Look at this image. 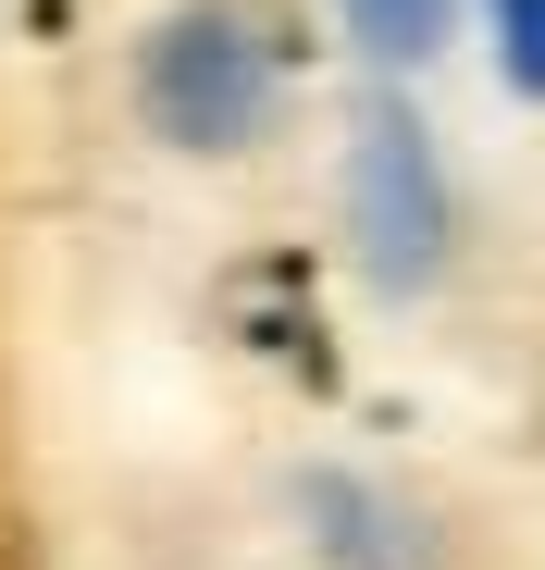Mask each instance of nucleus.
<instances>
[{
	"label": "nucleus",
	"mask_w": 545,
	"mask_h": 570,
	"mask_svg": "<svg viewBox=\"0 0 545 570\" xmlns=\"http://www.w3.org/2000/svg\"><path fill=\"white\" fill-rule=\"evenodd\" d=\"M286 100V38H272L248 0H187L161 13L149 50H137V112L174 137V149H248Z\"/></svg>",
	"instance_id": "nucleus-1"
},
{
	"label": "nucleus",
	"mask_w": 545,
	"mask_h": 570,
	"mask_svg": "<svg viewBox=\"0 0 545 570\" xmlns=\"http://www.w3.org/2000/svg\"><path fill=\"white\" fill-rule=\"evenodd\" d=\"M347 236H359V261H373V285H434V261H446V161L385 100L347 137Z\"/></svg>",
	"instance_id": "nucleus-2"
},
{
	"label": "nucleus",
	"mask_w": 545,
	"mask_h": 570,
	"mask_svg": "<svg viewBox=\"0 0 545 570\" xmlns=\"http://www.w3.org/2000/svg\"><path fill=\"white\" fill-rule=\"evenodd\" d=\"M347 26H359V50H385V62H422V50L446 38V0H347Z\"/></svg>",
	"instance_id": "nucleus-3"
},
{
	"label": "nucleus",
	"mask_w": 545,
	"mask_h": 570,
	"mask_svg": "<svg viewBox=\"0 0 545 570\" xmlns=\"http://www.w3.org/2000/svg\"><path fill=\"white\" fill-rule=\"evenodd\" d=\"M484 13H496L508 75H521V87H545V0H484Z\"/></svg>",
	"instance_id": "nucleus-4"
}]
</instances>
